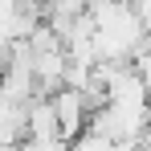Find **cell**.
I'll return each instance as SVG.
<instances>
[{
  "mask_svg": "<svg viewBox=\"0 0 151 151\" xmlns=\"http://www.w3.org/2000/svg\"><path fill=\"white\" fill-rule=\"evenodd\" d=\"M57 114H53V102L49 98H37L29 102L25 110V143H57Z\"/></svg>",
  "mask_w": 151,
  "mask_h": 151,
  "instance_id": "1",
  "label": "cell"
}]
</instances>
